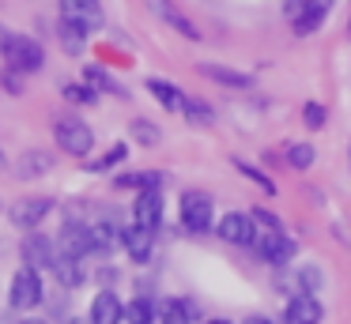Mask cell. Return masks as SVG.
I'll return each instance as SVG.
<instances>
[{
    "instance_id": "8",
    "label": "cell",
    "mask_w": 351,
    "mask_h": 324,
    "mask_svg": "<svg viewBox=\"0 0 351 324\" xmlns=\"http://www.w3.org/2000/svg\"><path fill=\"white\" fill-rule=\"evenodd\" d=\"M132 223L144 226V230H159L162 223V192L159 188H144L132 203Z\"/></svg>"
},
{
    "instance_id": "5",
    "label": "cell",
    "mask_w": 351,
    "mask_h": 324,
    "mask_svg": "<svg viewBox=\"0 0 351 324\" xmlns=\"http://www.w3.org/2000/svg\"><path fill=\"white\" fill-rule=\"evenodd\" d=\"M325 275H321L317 264H298V268H283L280 271V290L287 298H298V294H317Z\"/></svg>"
},
{
    "instance_id": "41",
    "label": "cell",
    "mask_w": 351,
    "mask_h": 324,
    "mask_svg": "<svg viewBox=\"0 0 351 324\" xmlns=\"http://www.w3.org/2000/svg\"><path fill=\"white\" fill-rule=\"evenodd\" d=\"M208 324H230V321H223V316H219V321H208Z\"/></svg>"
},
{
    "instance_id": "27",
    "label": "cell",
    "mask_w": 351,
    "mask_h": 324,
    "mask_svg": "<svg viewBox=\"0 0 351 324\" xmlns=\"http://www.w3.org/2000/svg\"><path fill=\"white\" fill-rule=\"evenodd\" d=\"M87 34H91V30L76 27V23H64V19H61V27H57V38H61V45L72 53V57H80V53H84V45H87Z\"/></svg>"
},
{
    "instance_id": "12",
    "label": "cell",
    "mask_w": 351,
    "mask_h": 324,
    "mask_svg": "<svg viewBox=\"0 0 351 324\" xmlns=\"http://www.w3.org/2000/svg\"><path fill=\"white\" fill-rule=\"evenodd\" d=\"M219 238L230 245H253V219L245 211H227L219 219Z\"/></svg>"
},
{
    "instance_id": "2",
    "label": "cell",
    "mask_w": 351,
    "mask_h": 324,
    "mask_svg": "<svg viewBox=\"0 0 351 324\" xmlns=\"http://www.w3.org/2000/svg\"><path fill=\"white\" fill-rule=\"evenodd\" d=\"M0 57L8 60V68H16V72H23V75H34V72L46 68V49H42V42L31 34H19V30L12 34L8 49L0 53Z\"/></svg>"
},
{
    "instance_id": "33",
    "label": "cell",
    "mask_w": 351,
    "mask_h": 324,
    "mask_svg": "<svg viewBox=\"0 0 351 324\" xmlns=\"http://www.w3.org/2000/svg\"><path fill=\"white\" fill-rule=\"evenodd\" d=\"M234 170H242V173H245V177H250V181H253V185H261V188H265V192H268V196H272V192H276V181H272V177H268V173H261V170H257V166H250V162H245V158H234Z\"/></svg>"
},
{
    "instance_id": "43",
    "label": "cell",
    "mask_w": 351,
    "mask_h": 324,
    "mask_svg": "<svg viewBox=\"0 0 351 324\" xmlns=\"http://www.w3.org/2000/svg\"><path fill=\"white\" fill-rule=\"evenodd\" d=\"M348 30H351V23H348Z\"/></svg>"
},
{
    "instance_id": "16",
    "label": "cell",
    "mask_w": 351,
    "mask_h": 324,
    "mask_svg": "<svg viewBox=\"0 0 351 324\" xmlns=\"http://www.w3.org/2000/svg\"><path fill=\"white\" fill-rule=\"evenodd\" d=\"M91 241L95 253H117V249H125V230L114 219H99V223H91Z\"/></svg>"
},
{
    "instance_id": "11",
    "label": "cell",
    "mask_w": 351,
    "mask_h": 324,
    "mask_svg": "<svg viewBox=\"0 0 351 324\" xmlns=\"http://www.w3.org/2000/svg\"><path fill=\"white\" fill-rule=\"evenodd\" d=\"M147 8H152V12L159 15V19L167 23L170 30H178V34H182V38H189V42H197V38H200L197 23H193L189 15H182V12H178V8L170 4V0H147Z\"/></svg>"
},
{
    "instance_id": "25",
    "label": "cell",
    "mask_w": 351,
    "mask_h": 324,
    "mask_svg": "<svg viewBox=\"0 0 351 324\" xmlns=\"http://www.w3.org/2000/svg\"><path fill=\"white\" fill-rule=\"evenodd\" d=\"M250 219H253V245L283 230V226H280V219H276L268 208H250Z\"/></svg>"
},
{
    "instance_id": "21",
    "label": "cell",
    "mask_w": 351,
    "mask_h": 324,
    "mask_svg": "<svg viewBox=\"0 0 351 324\" xmlns=\"http://www.w3.org/2000/svg\"><path fill=\"white\" fill-rule=\"evenodd\" d=\"M253 249H257V253L261 256H265V260H272V264H280V268H283V264H287L291 260V256H295V241H291L287 238V234H272V238H265V241H257V245H253Z\"/></svg>"
},
{
    "instance_id": "35",
    "label": "cell",
    "mask_w": 351,
    "mask_h": 324,
    "mask_svg": "<svg viewBox=\"0 0 351 324\" xmlns=\"http://www.w3.org/2000/svg\"><path fill=\"white\" fill-rule=\"evenodd\" d=\"M325 121H328V110L321 102H306V110H302V125L306 128H313V132H317V128H325Z\"/></svg>"
},
{
    "instance_id": "13",
    "label": "cell",
    "mask_w": 351,
    "mask_h": 324,
    "mask_svg": "<svg viewBox=\"0 0 351 324\" xmlns=\"http://www.w3.org/2000/svg\"><path fill=\"white\" fill-rule=\"evenodd\" d=\"M57 245L64 249V253H72V256H80L84 260L87 253H95V241H91V226H84V223H64V230H61V238H57Z\"/></svg>"
},
{
    "instance_id": "26",
    "label": "cell",
    "mask_w": 351,
    "mask_h": 324,
    "mask_svg": "<svg viewBox=\"0 0 351 324\" xmlns=\"http://www.w3.org/2000/svg\"><path fill=\"white\" fill-rule=\"evenodd\" d=\"M125 321L129 324H155L159 321V309H155L152 298H132V301H125Z\"/></svg>"
},
{
    "instance_id": "42",
    "label": "cell",
    "mask_w": 351,
    "mask_h": 324,
    "mask_svg": "<svg viewBox=\"0 0 351 324\" xmlns=\"http://www.w3.org/2000/svg\"><path fill=\"white\" fill-rule=\"evenodd\" d=\"M0 170H4V151H0Z\"/></svg>"
},
{
    "instance_id": "37",
    "label": "cell",
    "mask_w": 351,
    "mask_h": 324,
    "mask_svg": "<svg viewBox=\"0 0 351 324\" xmlns=\"http://www.w3.org/2000/svg\"><path fill=\"white\" fill-rule=\"evenodd\" d=\"M12 34H16V30H8V27H4V23H0V53L8 49V42H12Z\"/></svg>"
},
{
    "instance_id": "7",
    "label": "cell",
    "mask_w": 351,
    "mask_h": 324,
    "mask_svg": "<svg viewBox=\"0 0 351 324\" xmlns=\"http://www.w3.org/2000/svg\"><path fill=\"white\" fill-rule=\"evenodd\" d=\"M57 12L64 23H76L84 30H99L102 27V4L99 0H57Z\"/></svg>"
},
{
    "instance_id": "38",
    "label": "cell",
    "mask_w": 351,
    "mask_h": 324,
    "mask_svg": "<svg viewBox=\"0 0 351 324\" xmlns=\"http://www.w3.org/2000/svg\"><path fill=\"white\" fill-rule=\"evenodd\" d=\"M245 324H272V321H268V316H261V313H253V316H250V321H245Z\"/></svg>"
},
{
    "instance_id": "39",
    "label": "cell",
    "mask_w": 351,
    "mask_h": 324,
    "mask_svg": "<svg viewBox=\"0 0 351 324\" xmlns=\"http://www.w3.org/2000/svg\"><path fill=\"white\" fill-rule=\"evenodd\" d=\"M19 324H46V321H38V316H27V321H19Z\"/></svg>"
},
{
    "instance_id": "17",
    "label": "cell",
    "mask_w": 351,
    "mask_h": 324,
    "mask_svg": "<svg viewBox=\"0 0 351 324\" xmlns=\"http://www.w3.org/2000/svg\"><path fill=\"white\" fill-rule=\"evenodd\" d=\"M325 309H321L317 294H298L287 301V324H321Z\"/></svg>"
},
{
    "instance_id": "32",
    "label": "cell",
    "mask_w": 351,
    "mask_h": 324,
    "mask_svg": "<svg viewBox=\"0 0 351 324\" xmlns=\"http://www.w3.org/2000/svg\"><path fill=\"white\" fill-rule=\"evenodd\" d=\"M125 158H129V143H114V147L106 151V155L102 158H91V170H110V166H117V162H125Z\"/></svg>"
},
{
    "instance_id": "6",
    "label": "cell",
    "mask_w": 351,
    "mask_h": 324,
    "mask_svg": "<svg viewBox=\"0 0 351 324\" xmlns=\"http://www.w3.org/2000/svg\"><path fill=\"white\" fill-rule=\"evenodd\" d=\"M49 211H53V200H49V196H23V200L12 203L8 219H12V226H19V230H38V226L49 219Z\"/></svg>"
},
{
    "instance_id": "28",
    "label": "cell",
    "mask_w": 351,
    "mask_h": 324,
    "mask_svg": "<svg viewBox=\"0 0 351 324\" xmlns=\"http://www.w3.org/2000/svg\"><path fill=\"white\" fill-rule=\"evenodd\" d=\"M61 95H64V102H72V105H95L99 102V90H95L91 83H64Z\"/></svg>"
},
{
    "instance_id": "3",
    "label": "cell",
    "mask_w": 351,
    "mask_h": 324,
    "mask_svg": "<svg viewBox=\"0 0 351 324\" xmlns=\"http://www.w3.org/2000/svg\"><path fill=\"white\" fill-rule=\"evenodd\" d=\"M212 215H215V203L208 192H200V188L182 192V226L189 234H208L212 230Z\"/></svg>"
},
{
    "instance_id": "23",
    "label": "cell",
    "mask_w": 351,
    "mask_h": 324,
    "mask_svg": "<svg viewBox=\"0 0 351 324\" xmlns=\"http://www.w3.org/2000/svg\"><path fill=\"white\" fill-rule=\"evenodd\" d=\"M197 321V306L185 298H167L159 309V324H193Z\"/></svg>"
},
{
    "instance_id": "18",
    "label": "cell",
    "mask_w": 351,
    "mask_h": 324,
    "mask_svg": "<svg viewBox=\"0 0 351 324\" xmlns=\"http://www.w3.org/2000/svg\"><path fill=\"white\" fill-rule=\"evenodd\" d=\"M152 249H155V230H144V226H136V223L125 230V253H129L136 264L152 260Z\"/></svg>"
},
{
    "instance_id": "9",
    "label": "cell",
    "mask_w": 351,
    "mask_h": 324,
    "mask_svg": "<svg viewBox=\"0 0 351 324\" xmlns=\"http://www.w3.org/2000/svg\"><path fill=\"white\" fill-rule=\"evenodd\" d=\"M49 271H53V279L61 286H69V290L84 286V279H87L84 260H80V256H72V253H64L61 245H57V256H53V264H49Z\"/></svg>"
},
{
    "instance_id": "34",
    "label": "cell",
    "mask_w": 351,
    "mask_h": 324,
    "mask_svg": "<svg viewBox=\"0 0 351 324\" xmlns=\"http://www.w3.org/2000/svg\"><path fill=\"white\" fill-rule=\"evenodd\" d=\"M129 132H132V140H136V143H144V147L159 143V128H155L152 121H144V117H140V121H132V125H129Z\"/></svg>"
},
{
    "instance_id": "40",
    "label": "cell",
    "mask_w": 351,
    "mask_h": 324,
    "mask_svg": "<svg viewBox=\"0 0 351 324\" xmlns=\"http://www.w3.org/2000/svg\"><path fill=\"white\" fill-rule=\"evenodd\" d=\"M69 324H91V316H87V321H84V316H76V321H69Z\"/></svg>"
},
{
    "instance_id": "24",
    "label": "cell",
    "mask_w": 351,
    "mask_h": 324,
    "mask_svg": "<svg viewBox=\"0 0 351 324\" xmlns=\"http://www.w3.org/2000/svg\"><path fill=\"white\" fill-rule=\"evenodd\" d=\"M162 173L155 170H140V173H117L114 177V188H136V192H144V188H162Z\"/></svg>"
},
{
    "instance_id": "10",
    "label": "cell",
    "mask_w": 351,
    "mask_h": 324,
    "mask_svg": "<svg viewBox=\"0 0 351 324\" xmlns=\"http://www.w3.org/2000/svg\"><path fill=\"white\" fill-rule=\"evenodd\" d=\"M91 324H121L125 321V301L117 298L110 286H102L99 294H95V301H91Z\"/></svg>"
},
{
    "instance_id": "22",
    "label": "cell",
    "mask_w": 351,
    "mask_h": 324,
    "mask_svg": "<svg viewBox=\"0 0 351 324\" xmlns=\"http://www.w3.org/2000/svg\"><path fill=\"white\" fill-rule=\"evenodd\" d=\"M49 170H53V155H49V151H42V147L23 151V158H19V177L23 181H34Z\"/></svg>"
},
{
    "instance_id": "31",
    "label": "cell",
    "mask_w": 351,
    "mask_h": 324,
    "mask_svg": "<svg viewBox=\"0 0 351 324\" xmlns=\"http://www.w3.org/2000/svg\"><path fill=\"white\" fill-rule=\"evenodd\" d=\"M313 158H317V151H313L310 143H291L287 147V162L295 166V170H310Z\"/></svg>"
},
{
    "instance_id": "15",
    "label": "cell",
    "mask_w": 351,
    "mask_h": 324,
    "mask_svg": "<svg viewBox=\"0 0 351 324\" xmlns=\"http://www.w3.org/2000/svg\"><path fill=\"white\" fill-rule=\"evenodd\" d=\"M328 12H332V0H306V8H302V15H298L291 27H295V34H317L321 27H325V19H328Z\"/></svg>"
},
{
    "instance_id": "36",
    "label": "cell",
    "mask_w": 351,
    "mask_h": 324,
    "mask_svg": "<svg viewBox=\"0 0 351 324\" xmlns=\"http://www.w3.org/2000/svg\"><path fill=\"white\" fill-rule=\"evenodd\" d=\"M0 87L8 90V95H23V72H16V68H4V72H0Z\"/></svg>"
},
{
    "instance_id": "1",
    "label": "cell",
    "mask_w": 351,
    "mask_h": 324,
    "mask_svg": "<svg viewBox=\"0 0 351 324\" xmlns=\"http://www.w3.org/2000/svg\"><path fill=\"white\" fill-rule=\"evenodd\" d=\"M53 140H57V147H61V151H69V155H76V158H87V155H91V147H95L91 125L80 121V117H72V113L53 117Z\"/></svg>"
},
{
    "instance_id": "29",
    "label": "cell",
    "mask_w": 351,
    "mask_h": 324,
    "mask_svg": "<svg viewBox=\"0 0 351 324\" xmlns=\"http://www.w3.org/2000/svg\"><path fill=\"white\" fill-rule=\"evenodd\" d=\"M84 83H91V87L95 90H110V95H125V87H121V83H117L114 79V75H106V72H102V68H84Z\"/></svg>"
},
{
    "instance_id": "30",
    "label": "cell",
    "mask_w": 351,
    "mask_h": 324,
    "mask_svg": "<svg viewBox=\"0 0 351 324\" xmlns=\"http://www.w3.org/2000/svg\"><path fill=\"white\" fill-rule=\"evenodd\" d=\"M185 121H193V125H212L215 121V113H212V105L208 102H200V98H185Z\"/></svg>"
},
{
    "instance_id": "14",
    "label": "cell",
    "mask_w": 351,
    "mask_h": 324,
    "mask_svg": "<svg viewBox=\"0 0 351 324\" xmlns=\"http://www.w3.org/2000/svg\"><path fill=\"white\" fill-rule=\"evenodd\" d=\"M57 256V241L46 238V234H27L23 238V264L31 268H49Z\"/></svg>"
},
{
    "instance_id": "20",
    "label": "cell",
    "mask_w": 351,
    "mask_h": 324,
    "mask_svg": "<svg viewBox=\"0 0 351 324\" xmlns=\"http://www.w3.org/2000/svg\"><path fill=\"white\" fill-rule=\"evenodd\" d=\"M197 72L204 75V79H212V83L230 87V90H245L253 83L250 72H238V68H227V64H197Z\"/></svg>"
},
{
    "instance_id": "4",
    "label": "cell",
    "mask_w": 351,
    "mask_h": 324,
    "mask_svg": "<svg viewBox=\"0 0 351 324\" xmlns=\"http://www.w3.org/2000/svg\"><path fill=\"white\" fill-rule=\"evenodd\" d=\"M8 306H12V309H34V306H42V279H38V268L23 264V268L12 275V283H8Z\"/></svg>"
},
{
    "instance_id": "19",
    "label": "cell",
    "mask_w": 351,
    "mask_h": 324,
    "mask_svg": "<svg viewBox=\"0 0 351 324\" xmlns=\"http://www.w3.org/2000/svg\"><path fill=\"white\" fill-rule=\"evenodd\" d=\"M147 90H152V98L162 105V110H170V113H182L185 110V95H182V87H178V83L152 75V79H147Z\"/></svg>"
}]
</instances>
